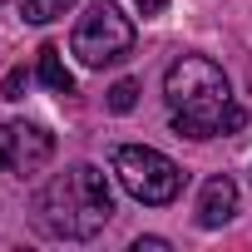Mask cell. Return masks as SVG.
Returning <instances> with one entry per match:
<instances>
[{
    "label": "cell",
    "mask_w": 252,
    "mask_h": 252,
    "mask_svg": "<svg viewBox=\"0 0 252 252\" xmlns=\"http://www.w3.org/2000/svg\"><path fill=\"white\" fill-rule=\"evenodd\" d=\"M163 99L173 109V134L178 139H218V134H237L247 124L242 104H232L227 74L203 55H183V60L168 64Z\"/></svg>",
    "instance_id": "1"
},
{
    "label": "cell",
    "mask_w": 252,
    "mask_h": 252,
    "mask_svg": "<svg viewBox=\"0 0 252 252\" xmlns=\"http://www.w3.org/2000/svg\"><path fill=\"white\" fill-rule=\"evenodd\" d=\"M109 218H114V193L94 163H74V168L55 173L35 198L40 232H50L60 242H89L104 232Z\"/></svg>",
    "instance_id": "2"
},
{
    "label": "cell",
    "mask_w": 252,
    "mask_h": 252,
    "mask_svg": "<svg viewBox=\"0 0 252 252\" xmlns=\"http://www.w3.org/2000/svg\"><path fill=\"white\" fill-rule=\"evenodd\" d=\"M114 173L129 188V198H139L144 208H163L183 193V168L168 154L149 149V144H119L114 149Z\"/></svg>",
    "instance_id": "3"
},
{
    "label": "cell",
    "mask_w": 252,
    "mask_h": 252,
    "mask_svg": "<svg viewBox=\"0 0 252 252\" xmlns=\"http://www.w3.org/2000/svg\"><path fill=\"white\" fill-rule=\"evenodd\" d=\"M134 50V20L124 15L119 5H109V0H99V5H89L69 35V55L84 64V69H104V64H119L124 55Z\"/></svg>",
    "instance_id": "4"
},
{
    "label": "cell",
    "mask_w": 252,
    "mask_h": 252,
    "mask_svg": "<svg viewBox=\"0 0 252 252\" xmlns=\"http://www.w3.org/2000/svg\"><path fill=\"white\" fill-rule=\"evenodd\" d=\"M50 158H55V139L40 129V124H25V119L0 124V173L30 178V173H40Z\"/></svg>",
    "instance_id": "5"
},
{
    "label": "cell",
    "mask_w": 252,
    "mask_h": 252,
    "mask_svg": "<svg viewBox=\"0 0 252 252\" xmlns=\"http://www.w3.org/2000/svg\"><path fill=\"white\" fill-rule=\"evenodd\" d=\"M232 213H237V183L227 173L208 178L203 193H198V227H222Z\"/></svg>",
    "instance_id": "6"
},
{
    "label": "cell",
    "mask_w": 252,
    "mask_h": 252,
    "mask_svg": "<svg viewBox=\"0 0 252 252\" xmlns=\"http://www.w3.org/2000/svg\"><path fill=\"white\" fill-rule=\"evenodd\" d=\"M40 84L45 89H55V94H74V74L64 69V60H60V45H40Z\"/></svg>",
    "instance_id": "7"
},
{
    "label": "cell",
    "mask_w": 252,
    "mask_h": 252,
    "mask_svg": "<svg viewBox=\"0 0 252 252\" xmlns=\"http://www.w3.org/2000/svg\"><path fill=\"white\" fill-rule=\"evenodd\" d=\"M79 0H25V10H20V20L25 25H50V20H60L64 10H74Z\"/></svg>",
    "instance_id": "8"
},
{
    "label": "cell",
    "mask_w": 252,
    "mask_h": 252,
    "mask_svg": "<svg viewBox=\"0 0 252 252\" xmlns=\"http://www.w3.org/2000/svg\"><path fill=\"white\" fill-rule=\"evenodd\" d=\"M134 104H139V84H134V79H119V84L109 89V109H114V114H129Z\"/></svg>",
    "instance_id": "9"
},
{
    "label": "cell",
    "mask_w": 252,
    "mask_h": 252,
    "mask_svg": "<svg viewBox=\"0 0 252 252\" xmlns=\"http://www.w3.org/2000/svg\"><path fill=\"white\" fill-rule=\"evenodd\" d=\"M25 84H30V74H25V69H10V74H5V84H0V94H5V99H20V94H25Z\"/></svg>",
    "instance_id": "10"
},
{
    "label": "cell",
    "mask_w": 252,
    "mask_h": 252,
    "mask_svg": "<svg viewBox=\"0 0 252 252\" xmlns=\"http://www.w3.org/2000/svg\"><path fill=\"white\" fill-rule=\"evenodd\" d=\"M163 247H168L163 237H139V242H134V252H163Z\"/></svg>",
    "instance_id": "11"
},
{
    "label": "cell",
    "mask_w": 252,
    "mask_h": 252,
    "mask_svg": "<svg viewBox=\"0 0 252 252\" xmlns=\"http://www.w3.org/2000/svg\"><path fill=\"white\" fill-rule=\"evenodd\" d=\"M139 5H144V15H158V10H163V0H139Z\"/></svg>",
    "instance_id": "12"
}]
</instances>
